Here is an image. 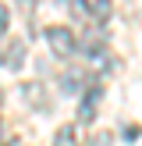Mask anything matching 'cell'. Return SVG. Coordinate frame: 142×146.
Instances as JSON below:
<instances>
[{
	"label": "cell",
	"mask_w": 142,
	"mask_h": 146,
	"mask_svg": "<svg viewBox=\"0 0 142 146\" xmlns=\"http://www.w3.org/2000/svg\"><path fill=\"white\" fill-rule=\"evenodd\" d=\"M46 43H50V50H53L57 57H71L78 50V36L71 32L68 25H50L46 29Z\"/></svg>",
	"instance_id": "6da1fadb"
},
{
	"label": "cell",
	"mask_w": 142,
	"mask_h": 146,
	"mask_svg": "<svg viewBox=\"0 0 142 146\" xmlns=\"http://www.w3.org/2000/svg\"><path fill=\"white\" fill-rule=\"evenodd\" d=\"M0 64L18 71L25 64V39H0Z\"/></svg>",
	"instance_id": "7a4b0ae2"
},
{
	"label": "cell",
	"mask_w": 142,
	"mask_h": 146,
	"mask_svg": "<svg viewBox=\"0 0 142 146\" xmlns=\"http://www.w3.org/2000/svg\"><path fill=\"white\" fill-rule=\"evenodd\" d=\"M99 100H103V89H99L96 82L85 89V96H82V104H78V121L82 125H89L92 118H96V107H99Z\"/></svg>",
	"instance_id": "3957f363"
},
{
	"label": "cell",
	"mask_w": 142,
	"mask_h": 146,
	"mask_svg": "<svg viewBox=\"0 0 142 146\" xmlns=\"http://www.w3.org/2000/svg\"><path fill=\"white\" fill-rule=\"evenodd\" d=\"M21 93H25V100H28L32 111H43V114L50 111V96H46V89H43L39 82H25V86H21Z\"/></svg>",
	"instance_id": "277c9868"
},
{
	"label": "cell",
	"mask_w": 142,
	"mask_h": 146,
	"mask_svg": "<svg viewBox=\"0 0 142 146\" xmlns=\"http://www.w3.org/2000/svg\"><path fill=\"white\" fill-rule=\"evenodd\" d=\"M82 139H78V128L75 125H60L57 128V135H53V146H78Z\"/></svg>",
	"instance_id": "5b68a950"
},
{
	"label": "cell",
	"mask_w": 142,
	"mask_h": 146,
	"mask_svg": "<svg viewBox=\"0 0 142 146\" xmlns=\"http://www.w3.org/2000/svg\"><path fill=\"white\" fill-rule=\"evenodd\" d=\"M60 78H64V82H60V86H64V93H78L82 86H92V82H85L82 71H64Z\"/></svg>",
	"instance_id": "8992f818"
},
{
	"label": "cell",
	"mask_w": 142,
	"mask_h": 146,
	"mask_svg": "<svg viewBox=\"0 0 142 146\" xmlns=\"http://www.w3.org/2000/svg\"><path fill=\"white\" fill-rule=\"evenodd\" d=\"M89 18L92 21H106L110 18V0H89Z\"/></svg>",
	"instance_id": "52a82bcc"
},
{
	"label": "cell",
	"mask_w": 142,
	"mask_h": 146,
	"mask_svg": "<svg viewBox=\"0 0 142 146\" xmlns=\"http://www.w3.org/2000/svg\"><path fill=\"white\" fill-rule=\"evenodd\" d=\"M7 25H11V11H7V4H0V36L7 32Z\"/></svg>",
	"instance_id": "ba28073f"
},
{
	"label": "cell",
	"mask_w": 142,
	"mask_h": 146,
	"mask_svg": "<svg viewBox=\"0 0 142 146\" xmlns=\"http://www.w3.org/2000/svg\"><path fill=\"white\" fill-rule=\"evenodd\" d=\"M124 143H135L139 139V125H124V135H121Z\"/></svg>",
	"instance_id": "9c48e42d"
},
{
	"label": "cell",
	"mask_w": 142,
	"mask_h": 146,
	"mask_svg": "<svg viewBox=\"0 0 142 146\" xmlns=\"http://www.w3.org/2000/svg\"><path fill=\"white\" fill-rule=\"evenodd\" d=\"M89 146H110V135H106V132H99V135H92V139H89Z\"/></svg>",
	"instance_id": "30bf717a"
},
{
	"label": "cell",
	"mask_w": 142,
	"mask_h": 146,
	"mask_svg": "<svg viewBox=\"0 0 142 146\" xmlns=\"http://www.w3.org/2000/svg\"><path fill=\"white\" fill-rule=\"evenodd\" d=\"M0 107H4V89H0Z\"/></svg>",
	"instance_id": "8fae6325"
}]
</instances>
